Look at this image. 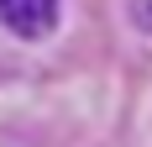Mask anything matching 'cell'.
<instances>
[{"mask_svg":"<svg viewBox=\"0 0 152 147\" xmlns=\"http://www.w3.org/2000/svg\"><path fill=\"white\" fill-rule=\"evenodd\" d=\"M0 26L21 42H42L58 26V0H0Z\"/></svg>","mask_w":152,"mask_h":147,"instance_id":"cell-1","label":"cell"},{"mask_svg":"<svg viewBox=\"0 0 152 147\" xmlns=\"http://www.w3.org/2000/svg\"><path fill=\"white\" fill-rule=\"evenodd\" d=\"M131 21L142 32H152V0H131Z\"/></svg>","mask_w":152,"mask_h":147,"instance_id":"cell-2","label":"cell"}]
</instances>
